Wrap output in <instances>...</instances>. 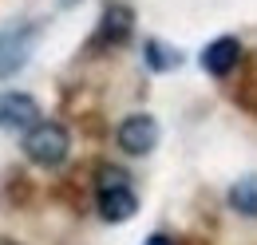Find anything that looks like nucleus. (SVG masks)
Segmentation results:
<instances>
[{
  "mask_svg": "<svg viewBox=\"0 0 257 245\" xmlns=\"http://www.w3.org/2000/svg\"><path fill=\"white\" fill-rule=\"evenodd\" d=\"M95 202H99V217H103V221H127V217H135V210H139V198H135L131 182L99 190Z\"/></svg>",
  "mask_w": 257,
  "mask_h": 245,
  "instance_id": "0eeeda50",
  "label": "nucleus"
},
{
  "mask_svg": "<svg viewBox=\"0 0 257 245\" xmlns=\"http://www.w3.org/2000/svg\"><path fill=\"white\" fill-rule=\"evenodd\" d=\"M229 206L245 217H257V174H245L229 186Z\"/></svg>",
  "mask_w": 257,
  "mask_h": 245,
  "instance_id": "6e6552de",
  "label": "nucleus"
},
{
  "mask_svg": "<svg viewBox=\"0 0 257 245\" xmlns=\"http://www.w3.org/2000/svg\"><path fill=\"white\" fill-rule=\"evenodd\" d=\"M36 48V24H12L0 32V75H16Z\"/></svg>",
  "mask_w": 257,
  "mask_h": 245,
  "instance_id": "f03ea898",
  "label": "nucleus"
},
{
  "mask_svg": "<svg viewBox=\"0 0 257 245\" xmlns=\"http://www.w3.org/2000/svg\"><path fill=\"white\" fill-rule=\"evenodd\" d=\"M237 60H241L237 36H218L202 48V71H210V75H229L237 67Z\"/></svg>",
  "mask_w": 257,
  "mask_h": 245,
  "instance_id": "39448f33",
  "label": "nucleus"
},
{
  "mask_svg": "<svg viewBox=\"0 0 257 245\" xmlns=\"http://www.w3.org/2000/svg\"><path fill=\"white\" fill-rule=\"evenodd\" d=\"M115 143H119V151H123V154L143 158V154L155 151V143H159V122L151 119V115H131V119L119 122Z\"/></svg>",
  "mask_w": 257,
  "mask_h": 245,
  "instance_id": "7ed1b4c3",
  "label": "nucleus"
},
{
  "mask_svg": "<svg viewBox=\"0 0 257 245\" xmlns=\"http://www.w3.org/2000/svg\"><path fill=\"white\" fill-rule=\"evenodd\" d=\"M67 147H71V139L60 122H40L24 135V154L36 166H60L67 158Z\"/></svg>",
  "mask_w": 257,
  "mask_h": 245,
  "instance_id": "f257e3e1",
  "label": "nucleus"
},
{
  "mask_svg": "<svg viewBox=\"0 0 257 245\" xmlns=\"http://www.w3.org/2000/svg\"><path fill=\"white\" fill-rule=\"evenodd\" d=\"M40 107H36L32 95L24 91H8L0 95V127L4 131H16V135H28L32 127H40Z\"/></svg>",
  "mask_w": 257,
  "mask_h": 245,
  "instance_id": "20e7f679",
  "label": "nucleus"
},
{
  "mask_svg": "<svg viewBox=\"0 0 257 245\" xmlns=\"http://www.w3.org/2000/svg\"><path fill=\"white\" fill-rule=\"evenodd\" d=\"M147 245H174L170 237H162V233H155V237H147Z\"/></svg>",
  "mask_w": 257,
  "mask_h": 245,
  "instance_id": "9b49d317",
  "label": "nucleus"
},
{
  "mask_svg": "<svg viewBox=\"0 0 257 245\" xmlns=\"http://www.w3.org/2000/svg\"><path fill=\"white\" fill-rule=\"evenodd\" d=\"M147 56H151V67H155V71H162V67H174V63L182 60L178 52H162L159 40H147Z\"/></svg>",
  "mask_w": 257,
  "mask_h": 245,
  "instance_id": "1a4fd4ad",
  "label": "nucleus"
},
{
  "mask_svg": "<svg viewBox=\"0 0 257 245\" xmlns=\"http://www.w3.org/2000/svg\"><path fill=\"white\" fill-rule=\"evenodd\" d=\"M107 186H127V174L123 170H103L99 174V190H107Z\"/></svg>",
  "mask_w": 257,
  "mask_h": 245,
  "instance_id": "9d476101",
  "label": "nucleus"
},
{
  "mask_svg": "<svg viewBox=\"0 0 257 245\" xmlns=\"http://www.w3.org/2000/svg\"><path fill=\"white\" fill-rule=\"evenodd\" d=\"M135 28V16H131L127 4H107L103 16H99V28H95V44H123Z\"/></svg>",
  "mask_w": 257,
  "mask_h": 245,
  "instance_id": "423d86ee",
  "label": "nucleus"
},
{
  "mask_svg": "<svg viewBox=\"0 0 257 245\" xmlns=\"http://www.w3.org/2000/svg\"><path fill=\"white\" fill-rule=\"evenodd\" d=\"M60 4H75V0H60Z\"/></svg>",
  "mask_w": 257,
  "mask_h": 245,
  "instance_id": "f8f14e48",
  "label": "nucleus"
}]
</instances>
